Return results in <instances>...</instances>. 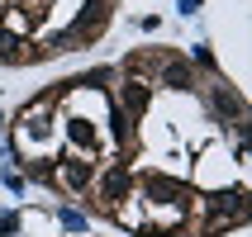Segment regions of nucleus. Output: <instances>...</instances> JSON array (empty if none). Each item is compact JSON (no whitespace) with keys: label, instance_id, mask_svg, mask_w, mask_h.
<instances>
[{"label":"nucleus","instance_id":"6","mask_svg":"<svg viewBox=\"0 0 252 237\" xmlns=\"http://www.w3.org/2000/svg\"><path fill=\"white\" fill-rule=\"evenodd\" d=\"M71 142H81V147H91V142H95V133H91V124H86V119H71Z\"/></svg>","mask_w":252,"mask_h":237},{"label":"nucleus","instance_id":"7","mask_svg":"<svg viewBox=\"0 0 252 237\" xmlns=\"http://www.w3.org/2000/svg\"><path fill=\"white\" fill-rule=\"evenodd\" d=\"M14 48H19L14 33H10V28H0V57H5V62H14Z\"/></svg>","mask_w":252,"mask_h":237},{"label":"nucleus","instance_id":"8","mask_svg":"<svg viewBox=\"0 0 252 237\" xmlns=\"http://www.w3.org/2000/svg\"><path fill=\"white\" fill-rule=\"evenodd\" d=\"M19 233V218H14V213H5V218H0V237H14Z\"/></svg>","mask_w":252,"mask_h":237},{"label":"nucleus","instance_id":"3","mask_svg":"<svg viewBox=\"0 0 252 237\" xmlns=\"http://www.w3.org/2000/svg\"><path fill=\"white\" fill-rule=\"evenodd\" d=\"M162 85L186 90V85H190V67H186V62H167V67H162Z\"/></svg>","mask_w":252,"mask_h":237},{"label":"nucleus","instance_id":"1","mask_svg":"<svg viewBox=\"0 0 252 237\" xmlns=\"http://www.w3.org/2000/svg\"><path fill=\"white\" fill-rule=\"evenodd\" d=\"M124 195H128V176H124V171H110V176L100 181V199H105V209L114 213V204H119Z\"/></svg>","mask_w":252,"mask_h":237},{"label":"nucleus","instance_id":"10","mask_svg":"<svg viewBox=\"0 0 252 237\" xmlns=\"http://www.w3.org/2000/svg\"><path fill=\"white\" fill-rule=\"evenodd\" d=\"M0 133H5V114H0Z\"/></svg>","mask_w":252,"mask_h":237},{"label":"nucleus","instance_id":"9","mask_svg":"<svg viewBox=\"0 0 252 237\" xmlns=\"http://www.w3.org/2000/svg\"><path fill=\"white\" fill-rule=\"evenodd\" d=\"M62 223H67V228H76V233H81V228H86V218H81V213H76V209H62Z\"/></svg>","mask_w":252,"mask_h":237},{"label":"nucleus","instance_id":"4","mask_svg":"<svg viewBox=\"0 0 252 237\" xmlns=\"http://www.w3.org/2000/svg\"><path fill=\"white\" fill-rule=\"evenodd\" d=\"M148 100H153V95H148V85H143V81H124V105H128L133 114L148 109Z\"/></svg>","mask_w":252,"mask_h":237},{"label":"nucleus","instance_id":"5","mask_svg":"<svg viewBox=\"0 0 252 237\" xmlns=\"http://www.w3.org/2000/svg\"><path fill=\"white\" fill-rule=\"evenodd\" d=\"M214 105H219V114H238L243 119V100L228 90V85H214Z\"/></svg>","mask_w":252,"mask_h":237},{"label":"nucleus","instance_id":"2","mask_svg":"<svg viewBox=\"0 0 252 237\" xmlns=\"http://www.w3.org/2000/svg\"><path fill=\"white\" fill-rule=\"evenodd\" d=\"M62 185H67V190L91 185V161H62Z\"/></svg>","mask_w":252,"mask_h":237}]
</instances>
